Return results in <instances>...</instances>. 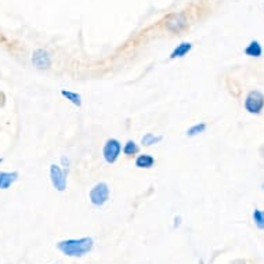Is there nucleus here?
I'll return each mask as SVG.
<instances>
[{
  "mask_svg": "<svg viewBox=\"0 0 264 264\" xmlns=\"http://www.w3.org/2000/svg\"><path fill=\"white\" fill-rule=\"evenodd\" d=\"M58 251H61L69 258H82L93 249L91 238H79V239H65L57 244Z\"/></svg>",
  "mask_w": 264,
  "mask_h": 264,
  "instance_id": "1",
  "label": "nucleus"
},
{
  "mask_svg": "<svg viewBox=\"0 0 264 264\" xmlns=\"http://www.w3.org/2000/svg\"><path fill=\"white\" fill-rule=\"evenodd\" d=\"M109 188L105 183L95 184L90 191V202L94 206H102L104 203L108 201Z\"/></svg>",
  "mask_w": 264,
  "mask_h": 264,
  "instance_id": "2",
  "label": "nucleus"
},
{
  "mask_svg": "<svg viewBox=\"0 0 264 264\" xmlns=\"http://www.w3.org/2000/svg\"><path fill=\"white\" fill-rule=\"evenodd\" d=\"M245 108L251 114H260L264 108V95L260 91H251L245 100Z\"/></svg>",
  "mask_w": 264,
  "mask_h": 264,
  "instance_id": "3",
  "label": "nucleus"
},
{
  "mask_svg": "<svg viewBox=\"0 0 264 264\" xmlns=\"http://www.w3.org/2000/svg\"><path fill=\"white\" fill-rule=\"evenodd\" d=\"M121 151H122V145L121 142L115 140V138H109L105 142L104 145V149H102V155H104V159L108 163L116 162V159L121 155Z\"/></svg>",
  "mask_w": 264,
  "mask_h": 264,
  "instance_id": "4",
  "label": "nucleus"
},
{
  "mask_svg": "<svg viewBox=\"0 0 264 264\" xmlns=\"http://www.w3.org/2000/svg\"><path fill=\"white\" fill-rule=\"evenodd\" d=\"M50 180H51V184L54 187L55 190L65 191L67 188V177H65V173L62 172L60 166L57 165H50Z\"/></svg>",
  "mask_w": 264,
  "mask_h": 264,
  "instance_id": "5",
  "label": "nucleus"
},
{
  "mask_svg": "<svg viewBox=\"0 0 264 264\" xmlns=\"http://www.w3.org/2000/svg\"><path fill=\"white\" fill-rule=\"evenodd\" d=\"M32 64L38 69H48L51 67V57H50V54L46 50L38 48V50H35L34 54H32Z\"/></svg>",
  "mask_w": 264,
  "mask_h": 264,
  "instance_id": "6",
  "label": "nucleus"
},
{
  "mask_svg": "<svg viewBox=\"0 0 264 264\" xmlns=\"http://www.w3.org/2000/svg\"><path fill=\"white\" fill-rule=\"evenodd\" d=\"M187 25L184 14H170L166 17V28L170 32H181Z\"/></svg>",
  "mask_w": 264,
  "mask_h": 264,
  "instance_id": "7",
  "label": "nucleus"
},
{
  "mask_svg": "<svg viewBox=\"0 0 264 264\" xmlns=\"http://www.w3.org/2000/svg\"><path fill=\"white\" fill-rule=\"evenodd\" d=\"M18 178L17 172H0V190H8Z\"/></svg>",
  "mask_w": 264,
  "mask_h": 264,
  "instance_id": "8",
  "label": "nucleus"
},
{
  "mask_svg": "<svg viewBox=\"0 0 264 264\" xmlns=\"http://www.w3.org/2000/svg\"><path fill=\"white\" fill-rule=\"evenodd\" d=\"M191 48H192V44H191V43H188V42H183V43H180V44L172 51L170 58H172V60H175V58H181V57H184V55H187L190 53Z\"/></svg>",
  "mask_w": 264,
  "mask_h": 264,
  "instance_id": "9",
  "label": "nucleus"
},
{
  "mask_svg": "<svg viewBox=\"0 0 264 264\" xmlns=\"http://www.w3.org/2000/svg\"><path fill=\"white\" fill-rule=\"evenodd\" d=\"M155 163V159L148 154H142L135 159V166L140 169H151Z\"/></svg>",
  "mask_w": 264,
  "mask_h": 264,
  "instance_id": "10",
  "label": "nucleus"
},
{
  "mask_svg": "<svg viewBox=\"0 0 264 264\" xmlns=\"http://www.w3.org/2000/svg\"><path fill=\"white\" fill-rule=\"evenodd\" d=\"M245 53L249 57H260L263 53V48L260 46V43L258 41H253L249 43V46L245 48Z\"/></svg>",
  "mask_w": 264,
  "mask_h": 264,
  "instance_id": "11",
  "label": "nucleus"
},
{
  "mask_svg": "<svg viewBox=\"0 0 264 264\" xmlns=\"http://www.w3.org/2000/svg\"><path fill=\"white\" fill-rule=\"evenodd\" d=\"M61 95L65 97L68 101H71L76 107H81L82 105V97L81 94L75 93V91H69V90H61Z\"/></svg>",
  "mask_w": 264,
  "mask_h": 264,
  "instance_id": "12",
  "label": "nucleus"
},
{
  "mask_svg": "<svg viewBox=\"0 0 264 264\" xmlns=\"http://www.w3.org/2000/svg\"><path fill=\"white\" fill-rule=\"evenodd\" d=\"M159 141H162V135H155L152 134V133H148V134H145L141 138V144L142 145H145V147L154 145V144Z\"/></svg>",
  "mask_w": 264,
  "mask_h": 264,
  "instance_id": "13",
  "label": "nucleus"
},
{
  "mask_svg": "<svg viewBox=\"0 0 264 264\" xmlns=\"http://www.w3.org/2000/svg\"><path fill=\"white\" fill-rule=\"evenodd\" d=\"M205 129H206V125H205V123H198V125H194L192 128L187 130V135H188V137H194V135L201 134V133L205 132Z\"/></svg>",
  "mask_w": 264,
  "mask_h": 264,
  "instance_id": "14",
  "label": "nucleus"
},
{
  "mask_svg": "<svg viewBox=\"0 0 264 264\" xmlns=\"http://www.w3.org/2000/svg\"><path fill=\"white\" fill-rule=\"evenodd\" d=\"M123 152H125L126 155H134V154L138 152V145H137L134 141L129 140V141L125 144V147H123Z\"/></svg>",
  "mask_w": 264,
  "mask_h": 264,
  "instance_id": "15",
  "label": "nucleus"
},
{
  "mask_svg": "<svg viewBox=\"0 0 264 264\" xmlns=\"http://www.w3.org/2000/svg\"><path fill=\"white\" fill-rule=\"evenodd\" d=\"M253 220H255V223H256L259 228L264 230V212L255 209V212H253Z\"/></svg>",
  "mask_w": 264,
  "mask_h": 264,
  "instance_id": "16",
  "label": "nucleus"
},
{
  "mask_svg": "<svg viewBox=\"0 0 264 264\" xmlns=\"http://www.w3.org/2000/svg\"><path fill=\"white\" fill-rule=\"evenodd\" d=\"M1 162H3V159H1V158H0V163H1Z\"/></svg>",
  "mask_w": 264,
  "mask_h": 264,
  "instance_id": "17",
  "label": "nucleus"
}]
</instances>
